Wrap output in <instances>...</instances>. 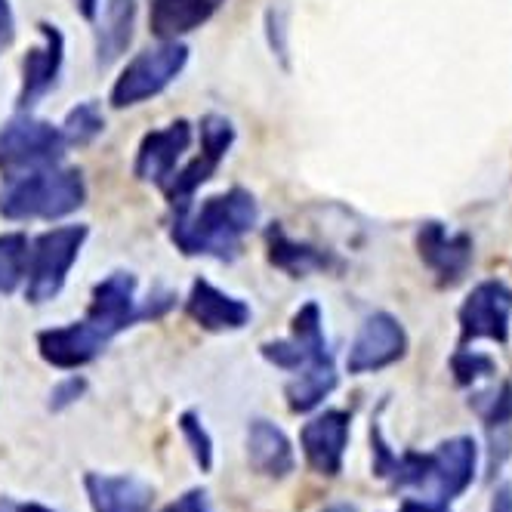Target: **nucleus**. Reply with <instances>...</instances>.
Instances as JSON below:
<instances>
[{
    "label": "nucleus",
    "mask_w": 512,
    "mask_h": 512,
    "mask_svg": "<svg viewBox=\"0 0 512 512\" xmlns=\"http://www.w3.org/2000/svg\"><path fill=\"white\" fill-rule=\"evenodd\" d=\"M417 253L432 269L438 287H454L472 266V238L466 232H448V226L429 219L417 229Z\"/></svg>",
    "instance_id": "2eb2a0df"
},
{
    "label": "nucleus",
    "mask_w": 512,
    "mask_h": 512,
    "mask_svg": "<svg viewBox=\"0 0 512 512\" xmlns=\"http://www.w3.org/2000/svg\"><path fill=\"white\" fill-rule=\"evenodd\" d=\"M340 386V374L334 368V361L312 364V368L297 371L284 386L287 408L294 414H312L315 408L324 405V398Z\"/></svg>",
    "instance_id": "5701e85b"
},
{
    "label": "nucleus",
    "mask_w": 512,
    "mask_h": 512,
    "mask_svg": "<svg viewBox=\"0 0 512 512\" xmlns=\"http://www.w3.org/2000/svg\"><path fill=\"white\" fill-rule=\"evenodd\" d=\"M192 124L186 118H179L161 130L145 133L139 149H136V161H133V176L139 182H149V186H164V182L176 173L179 158L189 152L192 145Z\"/></svg>",
    "instance_id": "4468645a"
},
{
    "label": "nucleus",
    "mask_w": 512,
    "mask_h": 512,
    "mask_svg": "<svg viewBox=\"0 0 512 512\" xmlns=\"http://www.w3.org/2000/svg\"><path fill=\"white\" fill-rule=\"evenodd\" d=\"M108 349V340L84 318L38 334V352L56 371H81Z\"/></svg>",
    "instance_id": "dca6fc26"
},
{
    "label": "nucleus",
    "mask_w": 512,
    "mask_h": 512,
    "mask_svg": "<svg viewBox=\"0 0 512 512\" xmlns=\"http://www.w3.org/2000/svg\"><path fill=\"white\" fill-rule=\"evenodd\" d=\"M189 65V47L182 41H161L158 47H149L136 53L124 68L108 93V102L115 108H133L155 96H161Z\"/></svg>",
    "instance_id": "423d86ee"
},
{
    "label": "nucleus",
    "mask_w": 512,
    "mask_h": 512,
    "mask_svg": "<svg viewBox=\"0 0 512 512\" xmlns=\"http://www.w3.org/2000/svg\"><path fill=\"white\" fill-rule=\"evenodd\" d=\"M65 142H68V149H84V145H90L96 136L105 133V115H102V108L99 102L87 99V102H78L71 112L65 115V121L59 124Z\"/></svg>",
    "instance_id": "393cba45"
},
{
    "label": "nucleus",
    "mask_w": 512,
    "mask_h": 512,
    "mask_svg": "<svg viewBox=\"0 0 512 512\" xmlns=\"http://www.w3.org/2000/svg\"><path fill=\"white\" fill-rule=\"evenodd\" d=\"M475 411L482 414L491 442L497 435L509 432L512 426V383H500L491 395H485V401H475Z\"/></svg>",
    "instance_id": "bb28decb"
},
{
    "label": "nucleus",
    "mask_w": 512,
    "mask_h": 512,
    "mask_svg": "<svg viewBox=\"0 0 512 512\" xmlns=\"http://www.w3.org/2000/svg\"><path fill=\"white\" fill-rule=\"evenodd\" d=\"M491 512H512V485H500L491 497Z\"/></svg>",
    "instance_id": "72a5a7b5"
},
{
    "label": "nucleus",
    "mask_w": 512,
    "mask_h": 512,
    "mask_svg": "<svg viewBox=\"0 0 512 512\" xmlns=\"http://www.w3.org/2000/svg\"><path fill=\"white\" fill-rule=\"evenodd\" d=\"M266 250H269V263L281 272H287L290 278H306L312 272H331L340 269L337 256L318 250L306 241H294L281 223H272L266 229Z\"/></svg>",
    "instance_id": "412c9836"
},
{
    "label": "nucleus",
    "mask_w": 512,
    "mask_h": 512,
    "mask_svg": "<svg viewBox=\"0 0 512 512\" xmlns=\"http://www.w3.org/2000/svg\"><path fill=\"white\" fill-rule=\"evenodd\" d=\"M451 371H454L457 386H472L475 380L497 374V364H494L491 355H482V352H475V349L460 346L454 352V358H451Z\"/></svg>",
    "instance_id": "cd10ccee"
},
{
    "label": "nucleus",
    "mask_w": 512,
    "mask_h": 512,
    "mask_svg": "<svg viewBox=\"0 0 512 512\" xmlns=\"http://www.w3.org/2000/svg\"><path fill=\"white\" fill-rule=\"evenodd\" d=\"M176 306V294H155L149 300H139V281L133 272H112L93 284L90 306L84 321L112 343L118 334L139 321H158Z\"/></svg>",
    "instance_id": "7ed1b4c3"
},
{
    "label": "nucleus",
    "mask_w": 512,
    "mask_h": 512,
    "mask_svg": "<svg viewBox=\"0 0 512 512\" xmlns=\"http://www.w3.org/2000/svg\"><path fill=\"white\" fill-rule=\"evenodd\" d=\"M321 512H358L352 503H331V506H324Z\"/></svg>",
    "instance_id": "c9c22d12"
},
{
    "label": "nucleus",
    "mask_w": 512,
    "mask_h": 512,
    "mask_svg": "<svg viewBox=\"0 0 512 512\" xmlns=\"http://www.w3.org/2000/svg\"><path fill=\"white\" fill-rule=\"evenodd\" d=\"M186 315L207 334H235L250 324L253 309L244 300L226 294V290L216 287L213 281L195 278L186 297Z\"/></svg>",
    "instance_id": "f3484780"
},
{
    "label": "nucleus",
    "mask_w": 512,
    "mask_h": 512,
    "mask_svg": "<svg viewBox=\"0 0 512 512\" xmlns=\"http://www.w3.org/2000/svg\"><path fill=\"white\" fill-rule=\"evenodd\" d=\"M87 204V182L78 167H44L7 182L0 195V216L13 223L31 219H62Z\"/></svg>",
    "instance_id": "f03ea898"
},
{
    "label": "nucleus",
    "mask_w": 512,
    "mask_h": 512,
    "mask_svg": "<svg viewBox=\"0 0 512 512\" xmlns=\"http://www.w3.org/2000/svg\"><path fill=\"white\" fill-rule=\"evenodd\" d=\"M65 152L68 142L62 130L50 121L31 118V112H19L13 121L0 127V176L7 182L59 164Z\"/></svg>",
    "instance_id": "39448f33"
},
{
    "label": "nucleus",
    "mask_w": 512,
    "mask_h": 512,
    "mask_svg": "<svg viewBox=\"0 0 512 512\" xmlns=\"http://www.w3.org/2000/svg\"><path fill=\"white\" fill-rule=\"evenodd\" d=\"M87 395V380L81 374H71L65 380H59L50 392V411L59 414V411H68L71 405H78V401Z\"/></svg>",
    "instance_id": "c85d7f7f"
},
{
    "label": "nucleus",
    "mask_w": 512,
    "mask_h": 512,
    "mask_svg": "<svg viewBox=\"0 0 512 512\" xmlns=\"http://www.w3.org/2000/svg\"><path fill=\"white\" fill-rule=\"evenodd\" d=\"M87 226H56L41 232L28 244V269H25V300L41 306L62 294L71 266L87 244Z\"/></svg>",
    "instance_id": "20e7f679"
},
{
    "label": "nucleus",
    "mask_w": 512,
    "mask_h": 512,
    "mask_svg": "<svg viewBox=\"0 0 512 512\" xmlns=\"http://www.w3.org/2000/svg\"><path fill=\"white\" fill-rule=\"evenodd\" d=\"M84 491L93 512H152L155 503V488L139 475L87 472Z\"/></svg>",
    "instance_id": "a211bd4d"
},
{
    "label": "nucleus",
    "mask_w": 512,
    "mask_h": 512,
    "mask_svg": "<svg viewBox=\"0 0 512 512\" xmlns=\"http://www.w3.org/2000/svg\"><path fill=\"white\" fill-rule=\"evenodd\" d=\"M460 346H469L475 340L506 343L509 340V321H512V290L491 278L469 290L460 312Z\"/></svg>",
    "instance_id": "1a4fd4ad"
},
{
    "label": "nucleus",
    "mask_w": 512,
    "mask_h": 512,
    "mask_svg": "<svg viewBox=\"0 0 512 512\" xmlns=\"http://www.w3.org/2000/svg\"><path fill=\"white\" fill-rule=\"evenodd\" d=\"M198 133H201V152L161 186L173 213L186 210L192 204L195 192L204 186V182L213 179V173L219 170V164L226 161L229 149L235 145V124L226 115H216V112L204 115L198 124Z\"/></svg>",
    "instance_id": "0eeeda50"
},
{
    "label": "nucleus",
    "mask_w": 512,
    "mask_h": 512,
    "mask_svg": "<svg viewBox=\"0 0 512 512\" xmlns=\"http://www.w3.org/2000/svg\"><path fill=\"white\" fill-rule=\"evenodd\" d=\"M182 438H186V445L192 451V460L201 472H210L213 469V435L207 432L204 420L198 411H182L179 420H176Z\"/></svg>",
    "instance_id": "a878e982"
},
{
    "label": "nucleus",
    "mask_w": 512,
    "mask_h": 512,
    "mask_svg": "<svg viewBox=\"0 0 512 512\" xmlns=\"http://www.w3.org/2000/svg\"><path fill=\"white\" fill-rule=\"evenodd\" d=\"M161 512H213V506H210V494L204 488H192L182 497H176L173 503H167Z\"/></svg>",
    "instance_id": "c756f323"
},
{
    "label": "nucleus",
    "mask_w": 512,
    "mask_h": 512,
    "mask_svg": "<svg viewBox=\"0 0 512 512\" xmlns=\"http://www.w3.org/2000/svg\"><path fill=\"white\" fill-rule=\"evenodd\" d=\"M260 223V204L247 189H229L201 201V207L176 210L170 241L186 256L232 263L244 250V238Z\"/></svg>",
    "instance_id": "f257e3e1"
},
{
    "label": "nucleus",
    "mask_w": 512,
    "mask_h": 512,
    "mask_svg": "<svg viewBox=\"0 0 512 512\" xmlns=\"http://www.w3.org/2000/svg\"><path fill=\"white\" fill-rule=\"evenodd\" d=\"M0 512H56L47 503H34V500H16V497H0Z\"/></svg>",
    "instance_id": "2f4dec72"
},
{
    "label": "nucleus",
    "mask_w": 512,
    "mask_h": 512,
    "mask_svg": "<svg viewBox=\"0 0 512 512\" xmlns=\"http://www.w3.org/2000/svg\"><path fill=\"white\" fill-rule=\"evenodd\" d=\"M247 460L253 472H260L275 482L287 479V475L297 469V454L287 432L266 417H256L247 426Z\"/></svg>",
    "instance_id": "6ab92c4d"
},
{
    "label": "nucleus",
    "mask_w": 512,
    "mask_h": 512,
    "mask_svg": "<svg viewBox=\"0 0 512 512\" xmlns=\"http://www.w3.org/2000/svg\"><path fill=\"white\" fill-rule=\"evenodd\" d=\"M398 512H451L445 503H435V500H405L398 506Z\"/></svg>",
    "instance_id": "473e14b6"
},
{
    "label": "nucleus",
    "mask_w": 512,
    "mask_h": 512,
    "mask_svg": "<svg viewBox=\"0 0 512 512\" xmlns=\"http://www.w3.org/2000/svg\"><path fill=\"white\" fill-rule=\"evenodd\" d=\"M223 7L226 0H152L149 31L158 41H179L207 25Z\"/></svg>",
    "instance_id": "aec40b11"
},
{
    "label": "nucleus",
    "mask_w": 512,
    "mask_h": 512,
    "mask_svg": "<svg viewBox=\"0 0 512 512\" xmlns=\"http://www.w3.org/2000/svg\"><path fill=\"white\" fill-rule=\"evenodd\" d=\"M260 355L272 364V368L287 371V374H297L303 368H312V364L334 361L331 346H327V334H324L321 306L315 300L303 303L294 312V318H290V337L263 343Z\"/></svg>",
    "instance_id": "6e6552de"
},
{
    "label": "nucleus",
    "mask_w": 512,
    "mask_h": 512,
    "mask_svg": "<svg viewBox=\"0 0 512 512\" xmlns=\"http://www.w3.org/2000/svg\"><path fill=\"white\" fill-rule=\"evenodd\" d=\"M408 355V334L401 321L389 312H374L364 318L358 334L349 346L346 355V371L361 377V374H377L383 368H392Z\"/></svg>",
    "instance_id": "9d476101"
},
{
    "label": "nucleus",
    "mask_w": 512,
    "mask_h": 512,
    "mask_svg": "<svg viewBox=\"0 0 512 512\" xmlns=\"http://www.w3.org/2000/svg\"><path fill=\"white\" fill-rule=\"evenodd\" d=\"M16 38V16L10 0H0V53H4Z\"/></svg>",
    "instance_id": "7c9ffc66"
},
{
    "label": "nucleus",
    "mask_w": 512,
    "mask_h": 512,
    "mask_svg": "<svg viewBox=\"0 0 512 512\" xmlns=\"http://www.w3.org/2000/svg\"><path fill=\"white\" fill-rule=\"evenodd\" d=\"M28 235L7 232L0 235V297H10L25 284L28 269Z\"/></svg>",
    "instance_id": "b1692460"
},
{
    "label": "nucleus",
    "mask_w": 512,
    "mask_h": 512,
    "mask_svg": "<svg viewBox=\"0 0 512 512\" xmlns=\"http://www.w3.org/2000/svg\"><path fill=\"white\" fill-rule=\"evenodd\" d=\"M475 466H479V445L469 435L448 438L435 451H429V469L420 491H429V500L451 503L469 491L475 482Z\"/></svg>",
    "instance_id": "9b49d317"
},
{
    "label": "nucleus",
    "mask_w": 512,
    "mask_h": 512,
    "mask_svg": "<svg viewBox=\"0 0 512 512\" xmlns=\"http://www.w3.org/2000/svg\"><path fill=\"white\" fill-rule=\"evenodd\" d=\"M41 44L31 47L22 59V84L16 96L19 112H31L44 96H50L59 84L65 65V34L53 22H41Z\"/></svg>",
    "instance_id": "f8f14e48"
},
{
    "label": "nucleus",
    "mask_w": 512,
    "mask_h": 512,
    "mask_svg": "<svg viewBox=\"0 0 512 512\" xmlns=\"http://www.w3.org/2000/svg\"><path fill=\"white\" fill-rule=\"evenodd\" d=\"M349 432H352V414L349 411H324L303 423L300 429V448L312 472L334 479L343 472L346 448H349Z\"/></svg>",
    "instance_id": "ddd939ff"
},
{
    "label": "nucleus",
    "mask_w": 512,
    "mask_h": 512,
    "mask_svg": "<svg viewBox=\"0 0 512 512\" xmlns=\"http://www.w3.org/2000/svg\"><path fill=\"white\" fill-rule=\"evenodd\" d=\"M96 65L108 68L118 62L130 41H133V28H136V0H105L99 4L96 13Z\"/></svg>",
    "instance_id": "4be33fe9"
},
{
    "label": "nucleus",
    "mask_w": 512,
    "mask_h": 512,
    "mask_svg": "<svg viewBox=\"0 0 512 512\" xmlns=\"http://www.w3.org/2000/svg\"><path fill=\"white\" fill-rule=\"evenodd\" d=\"M75 4V10L87 19V22H96V13H99V4L102 0H71Z\"/></svg>",
    "instance_id": "f704fd0d"
}]
</instances>
